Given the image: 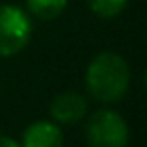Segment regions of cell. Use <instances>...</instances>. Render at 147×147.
Here are the masks:
<instances>
[{
	"label": "cell",
	"instance_id": "obj_7",
	"mask_svg": "<svg viewBox=\"0 0 147 147\" xmlns=\"http://www.w3.org/2000/svg\"><path fill=\"white\" fill-rule=\"evenodd\" d=\"M87 2H89V8L97 16H101V18H113V16H117L127 6L129 0H87Z\"/></svg>",
	"mask_w": 147,
	"mask_h": 147
},
{
	"label": "cell",
	"instance_id": "obj_6",
	"mask_svg": "<svg viewBox=\"0 0 147 147\" xmlns=\"http://www.w3.org/2000/svg\"><path fill=\"white\" fill-rule=\"evenodd\" d=\"M30 14L40 20H55L67 8V0H26Z\"/></svg>",
	"mask_w": 147,
	"mask_h": 147
},
{
	"label": "cell",
	"instance_id": "obj_8",
	"mask_svg": "<svg viewBox=\"0 0 147 147\" xmlns=\"http://www.w3.org/2000/svg\"><path fill=\"white\" fill-rule=\"evenodd\" d=\"M0 147H20L18 141L10 139V137H4V135H0Z\"/></svg>",
	"mask_w": 147,
	"mask_h": 147
},
{
	"label": "cell",
	"instance_id": "obj_1",
	"mask_svg": "<svg viewBox=\"0 0 147 147\" xmlns=\"http://www.w3.org/2000/svg\"><path fill=\"white\" fill-rule=\"evenodd\" d=\"M129 67L127 63L115 53H101L97 55L85 75V83L89 93L101 103H115L119 101L129 87Z\"/></svg>",
	"mask_w": 147,
	"mask_h": 147
},
{
	"label": "cell",
	"instance_id": "obj_4",
	"mask_svg": "<svg viewBox=\"0 0 147 147\" xmlns=\"http://www.w3.org/2000/svg\"><path fill=\"white\" fill-rule=\"evenodd\" d=\"M51 117L59 123H65V125H73V123H79L85 113H87V101L83 95L79 93H61L53 99L51 107Z\"/></svg>",
	"mask_w": 147,
	"mask_h": 147
},
{
	"label": "cell",
	"instance_id": "obj_3",
	"mask_svg": "<svg viewBox=\"0 0 147 147\" xmlns=\"http://www.w3.org/2000/svg\"><path fill=\"white\" fill-rule=\"evenodd\" d=\"M85 135L91 147H125L129 141V129L125 119L109 109L91 115L85 125Z\"/></svg>",
	"mask_w": 147,
	"mask_h": 147
},
{
	"label": "cell",
	"instance_id": "obj_5",
	"mask_svg": "<svg viewBox=\"0 0 147 147\" xmlns=\"http://www.w3.org/2000/svg\"><path fill=\"white\" fill-rule=\"evenodd\" d=\"M20 147H63V131L51 121H36L26 127Z\"/></svg>",
	"mask_w": 147,
	"mask_h": 147
},
{
	"label": "cell",
	"instance_id": "obj_2",
	"mask_svg": "<svg viewBox=\"0 0 147 147\" xmlns=\"http://www.w3.org/2000/svg\"><path fill=\"white\" fill-rule=\"evenodd\" d=\"M32 22L18 6H0V57L18 55L30 40Z\"/></svg>",
	"mask_w": 147,
	"mask_h": 147
}]
</instances>
